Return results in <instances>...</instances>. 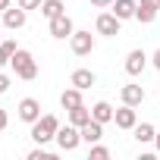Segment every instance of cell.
I'll use <instances>...</instances> for the list:
<instances>
[{
  "label": "cell",
  "instance_id": "1",
  "mask_svg": "<svg viewBox=\"0 0 160 160\" xmlns=\"http://www.w3.org/2000/svg\"><path fill=\"white\" fill-rule=\"evenodd\" d=\"M10 66H13V72L19 75V78H25V82H32V78H38V63H35V57L28 53V50H16L13 53V60H10Z\"/></svg>",
  "mask_w": 160,
  "mask_h": 160
},
{
  "label": "cell",
  "instance_id": "2",
  "mask_svg": "<svg viewBox=\"0 0 160 160\" xmlns=\"http://www.w3.org/2000/svg\"><path fill=\"white\" fill-rule=\"evenodd\" d=\"M57 129H60V119L57 116H41L38 122H32V138H35V144H47V141H53L57 138Z\"/></svg>",
  "mask_w": 160,
  "mask_h": 160
},
{
  "label": "cell",
  "instance_id": "3",
  "mask_svg": "<svg viewBox=\"0 0 160 160\" xmlns=\"http://www.w3.org/2000/svg\"><path fill=\"white\" fill-rule=\"evenodd\" d=\"M57 144H60V151H75L78 144H82V129L78 126H60L57 129Z\"/></svg>",
  "mask_w": 160,
  "mask_h": 160
},
{
  "label": "cell",
  "instance_id": "4",
  "mask_svg": "<svg viewBox=\"0 0 160 160\" xmlns=\"http://www.w3.org/2000/svg\"><path fill=\"white\" fill-rule=\"evenodd\" d=\"M119 25H122V19H119L113 10H110V13H101L98 22H94L98 35H104V38H116V35H119Z\"/></svg>",
  "mask_w": 160,
  "mask_h": 160
},
{
  "label": "cell",
  "instance_id": "5",
  "mask_svg": "<svg viewBox=\"0 0 160 160\" xmlns=\"http://www.w3.org/2000/svg\"><path fill=\"white\" fill-rule=\"evenodd\" d=\"M69 47H72L75 57H88V53L94 50V35H91V32H72Z\"/></svg>",
  "mask_w": 160,
  "mask_h": 160
},
{
  "label": "cell",
  "instance_id": "6",
  "mask_svg": "<svg viewBox=\"0 0 160 160\" xmlns=\"http://www.w3.org/2000/svg\"><path fill=\"white\" fill-rule=\"evenodd\" d=\"M25 19H28V10H22L19 3H16V7H10V10H3V13H0V22H3V28H10V32H16V28H22V25H25Z\"/></svg>",
  "mask_w": 160,
  "mask_h": 160
},
{
  "label": "cell",
  "instance_id": "7",
  "mask_svg": "<svg viewBox=\"0 0 160 160\" xmlns=\"http://www.w3.org/2000/svg\"><path fill=\"white\" fill-rule=\"evenodd\" d=\"M160 16V0H138V10H135V19L141 25H151L154 19Z\"/></svg>",
  "mask_w": 160,
  "mask_h": 160
},
{
  "label": "cell",
  "instance_id": "8",
  "mask_svg": "<svg viewBox=\"0 0 160 160\" xmlns=\"http://www.w3.org/2000/svg\"><path fill=\"white\" fill-rule=\"evenodd\" d=\"M72 32H75V25H72V19H69L66 13L57 16V19H50V38L66 41V38H72Z\"/></svg>",
  "mask_w": 160,
  "mask_h": 160
},
{
  "label": "cell",
  "instance_id": "9",
  "mask_svg": "<svg viewBox=\"0 0 160 160\" xmlns=\"http://www.w3.org/2000/svg\"><path fill=\"white\" fill-rule=\"evenodd\" d=\"M16 110H19V119H22V122H28V126L41 119V104H38L35 98H22Z\"/></svg>",
  "mask_w": 160,
  "mask_h": 160
},
{
  "label": "cell",
  "instance_id": "10",
  "mask_svg": "<svg viewBox=\"0 0 160 160\" xmlns=\"http://www.w3.org/2000/svg\"><path fill=\"white\" fill-rule=\"evenodd\" d=\"M144 66H148V53H144L141 47H135V50L126 53V72H129V75H141Z\"/></svg>",
  "mask_w": 160,
  "mask_h": 160
},
{
  "label": "cell",
  "instance_id": "11",
  "mask_svg": "<svg viewBox=\"0 0 160 160\" xmlns=\"http://www.w3.org/2000/svg\"><path fill=\"white\" fill-rule=\"evenodd\" d=\"M113 122H116V129H135L138 126V116H135V107H129V104H122L116 113H113Z\"/></svg>",
  "mask_w": 160,
  "mask_h": 160
},
{
  "label": "cell",
  "instance_id": "12",
  "mask_svg": "<svg viewBox=\"0 0 160 160\" xmlns=\"http://www.w3.org/2000/svg\"><path fill=\"white\" fill-rule=\"evenodd\" d=\"M104 138V122H98V119H91V122H85L82 126V141L91 148V144H98Z\"/></svg>",
  "mask_w": 160,
  "mask_h": 160
},
{
  "label": "cell",
  "instance_id": "13",
  "mask_svg": "<svg viewBox=\"0 0 160 160\" xmlns=\"http://www.w3.org/2000/svg\"><path fill=\"white\" fill-rule=\"evenodd\" d=\"M98 82V75L91 72V69H75L72 75H69V85H75V88H82V91H88L91 85Z\"/></svg>",
  "mask_w": 160,
  "mask_h": 160
},
{
  "label": "cell",
  "instance_id": "14",
  "mask_svg": "<svg viewBox=\"0 0 160 160\" xmlns=\"http://www.w3.org/2000/svg\"><path fill=\"white\" fill-rule=\"evenodd\" d=\"M119 98H122V104L138 107V104H144V88H141V85H122Z\"/></svg>",
  "mask_w": 160,
  "mask_h": 160
},
{
  "label": "cell",
  "instance_id": "15",
  "mask_svg": "<svg viewBox=\"0 0 160 160\" xmlns=\"http://www.w3.org/2000/svg\"><path fill=\"white\" fill-rule=\"evenodd\" d=\"M119 19H135V10H138V0H113L110 7Z\"/></svg>",
  "mask_w": 160,
  "mask_h": 160
},
{
  "label": "cell",
  "instance_id": "16",
  "mask_svg": "<svg viewBox=\"0 0 160 160\" xmlns=\"http://www.w3.org/2000/svg\"><path fill=\"white\" fill-rule=\"evenodd\" d=\"M113 107L107 104V101H98L94 107H91V119H98V122H113Z\"/></svg>",
  "mask_w": 160,
  "mask_h": 160
},
{
  "label": "cell",
  "instance_id": "17",
  "mask_svg": "<svg viewBox=\"0 0 160 160\" xmlns=\"http://www.w3.org/2000/svg\"><path fill=\"white\" fill-rule=\"evenodd\" d=\"M66 113H69V122L78 126V129H82L85 122H91V110H88L85 104H78V107H72V110H66Z\"/></svg>",
  "mask_w": 160,
  "mask_h": 160
},
{
  "label": "cell",
  "instance_id": "18",
  "mask_svg": "<svg viewBox=\"0 0 160 160\" xmlns=\"http://www.w3.org/2000/svg\"><path fill=\"white\" fill-rule=\"evenodd\" d=\"M60 104H63V110H72V107H78L82 104V88H66L63 94H60Z\"/></svg>",
  "mask_w": 160,
  "mask_h": 160
},
{
  "label": "cell",
  "instance_id": "19",
  "mask_svg": "<svg viewBox=\"0 0 160 160\" xmlns=\"http://www.w3.org/2000/svg\"><path fill=\"white\" fill-rule=\"evenodd\" d=\"M132 132H135V141H138V144H151V141H154V135H157V129H154L151 122H138Z\"/></svg>",
  "mask_w": 160,
  "mask_h": 160
},
{
  "label": "cell",
  "instance_id": "20",
  "mask_svg": "<svg viewBox=\"0 0 160 160\" xmlns=\"http://www.w3.org/2000/svg\"><path fill=\"white\" fill-rule=\"evenodd\" d=\"M66 10H63V0H44L41 3V16L50 22V19H57V16H63Z\"/></svg>",
  "mask_w": 160,
  "mask_h": 160
},
{
  "label": "cell",
  "instance_id": "21",
  "mask_svg": "<svg viewBox=\"0 0 160 160\" xmlns=\"http://www.w3.org/2000/svg\"><path fill=\"white\" fill-rule=\"evenodd\" d=\"M16 50H19L16 41H0V66H10V60H13Z\"/></svg>",
  "mask_w": 160,
  "mask_h": 160
},
{
  "label": "cell",
  "instance_id": "22",
  "mask_svg": "<svg viewBox=\"0 0 160 160\" xmlns=\"http://www.w3.org/2000/svg\"><path fill=\"white\" fill-rule=\"evenodd\" d=\"M107 157H110V151L104 144H91V160H107Z\"/></svg>",
  "mask_w": 160,
  "mask_h": 160
},
{
  "label": "cell",
  "instance_id": "23",
  "mask_svg": "<svg viewBox=\"0 0 160 160\" xmlns=\"http://www.w3.org/2000/svg\"><path fill=\"white\" fill-rule=\"evenodd\" d=\"M16 3H19L22 10H41V3H44V0H16Z\"/></svg>",
  "mask_w": 160,
  "mask_h": 160
},
{
  "label": "cell",
  "instance_id": "24",
  "mask_svg": "<svg viewBox=\"0 0 160 160\" xmlns=\"http://www.w3.org/2000/svg\"><path fill=\"white\" fill-rule=\"evenodd\" d=\"M28 160H50V154H47V151H41V148H35V151L28 154Z\"/></svg>",
  "mask_w": 160,
  "mask_h": 160
},
{
  "label": "cell",
  "instance_id": "25",
  "mask_svg": "<svg viewBox=\"0 0 160 160\" xmlns=\"http://www.w3.org/2000/svg\"><path fill=\"white\" fill-rule=\"evenodd\" d=\"M7 91H10V75L0 72V94H7Z\"/></svg>",
  "mask_w": 160,
  "mask_h": 160
},
{
  "label": "cell",
  "instance_id": "26",
  "mask_svg": "<svg viewBox=\"0 0 160 160\" xmlns=\"http://www.w3.org/2000/svg\"><path fill=\"white\" fill-rule=\"evenodd\" d=\"M91 7H98V10H110L113 0H91Z\"/></svg>",
  "mask_w": 160,
  "mask_h": 160
},
{
  "label": "cell",
  "instance_id": "27",
  "mask_svg": "<svg viewBox=\"0 0 160 160\" xmlns=\"http://www.w3.org/2000/svg\"><path fill=\"white\" fill-rule=\"evenodd\" d=\"M7 122H10V116H7V110H0V129H7Z\"/></svg>",
  "mask_w": 160,
  "mask_h": 160
},
{
  "label": "cell",
  "instance_id": "28",
  "mask_svg": "<svg viewBox=\"0 0 160 160\" xmlns=\"http://www.w3.org/2000/svg\"><path fill=\"white\" fill-rule=\"evenodd\" d=\"M151 63H154V69H160V47L154 50V60H151Z\"/></svg>",
  "mask_w": 160,
  "mask_h": 160
},
{
  "label": "cell",
  "instance_id": "29",
  "mask_svg": "<svg viewBox=\"0 0 160 160\" xmlns=\"http://www.w3.org/2000/svg\"><path fill=\"white\" fill-rule=\"evenodd\" d=\"M13 7V0H0V13H3V10H10Z\"/></svg>",
  "mask_w": 160,
  "mask_h": 160
},
{
  "label": "cell",
  "instance_id": "30",
  "mask_svg": "<svg viewBox=\"0 0 160 160\" xmlns=\"http://www.w3.org/2000/svg\"><path fill=\"white\" fill-rule=\"evenodd\" d=\"M154 148H157V154H160V132L154 135Z\"/></svg>",
  "mask_w": 160,
  "mask_h": 160
},
{
  "label": "cell",
  "instance_id": "31",
  "mask_svg": "<svg viewBox=\"0 0 160 160\" xmlns=\"http://www.w3.org/2000/svg\"><path fill=\"white\" fill-rule=\"evenodd\" d=\"M0 132H3V129H0Z\"/></svg>",
  "mask_w": 160,
  "mask_h": 160
},
{
  "label": "cell",
  "instance_id": "32",
  "mask_svg": "<svg viewBox=\"0 0 160 160\" xmlns=\"http://www.w3.org/2000/svg\"><path fill=\"white\" fill-rule=\"evenodd\" d=\"M0 25H3V22H0Z\"/></svg>",
  "mask_w": 160,
  "mask_h": 160
}]
</instances>
